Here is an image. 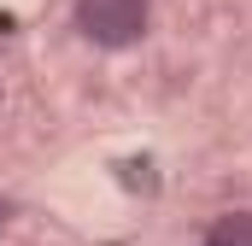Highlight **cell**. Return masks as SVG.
<instances>
[{
    "mask_svg": "<svg viewBox=\"0 0 252 246\" xmlns=\"http://www.w3.org/2000/svg\"><path fill=\"white\" fill-rule=\"evenodd\" d=\"M153 24V0H76V30L94 47H135Z\"/></svg>",
    "mask_w": 252,
    "mask_h": 246,
    "instance_id": "6da1fadb",
    "label": "cell"
},
{
    "mask_svg": "<svg viewBox=\"0 0 252 246\" xmlns=\"http://www.w3.org/2000/svg\"><path fill=\"white\" fill-rule=\"evenodd\" d=\"M205 246H252V211H223L211 223Z\"/></svg>",
    "mask_w": 252,
    "mask_h": 246,
    "instance_id": "7a4b0ae2",
    "label": "cell"
},
{
    "mask_svg": "<svg viewBox=\"0 0 252 246\" xmlns=\"http://www.w3.org/2000/svg\"><path fill=\"white\" fill-rule=\"evenodd\" d=\"M0 223H6V205H0Z\"/></svg>",
    "mask_w": 252,
    "mask_h": 246,
    "instance_id": "3957f363",
    "label": "cell"
}]
</instances>
